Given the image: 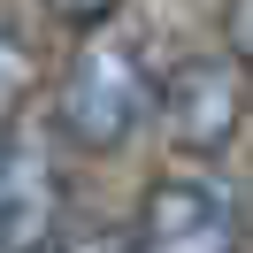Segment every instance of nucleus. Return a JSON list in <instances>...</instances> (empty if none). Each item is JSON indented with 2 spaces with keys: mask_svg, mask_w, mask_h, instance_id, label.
I'll return each mask as SVG.
<instances>
[{
  "mask_svg": "<svg viewBox=\"0 0 253 253\" xmlns=\"http://www.w3.org/2000/svg\"><path fill=\"white\" fill-rule=\"evenodd\" d=\"M62 253H138L123 230H108V222H84V230H69L62 238Z\"/></svg>",
  "mask_w": 253,
  "mask_h": 253,
  "instance_id": "7",
  "label": "nucleus"
},
{
  "mask_svg": "<svg viewBox=\"0 0 253 253\" xmlns=\"http://www.w3.org/2000/svg\"><path fill=\"white\" fill-rule=\"evenodd\" d=\"M62 222V176H54L46 138H8L0 146V253H46Z\"/></svg>",
  "mask_w": 253,
  "mask_h": 253,
  "instance_id": "4",
  "label": "nucleus"
},
{
  "mask_svg": "<svg viewBox=\"0 0 253 253\" xmlns=\"http://www.w3.org/2000/svg\"><path fill=\"white\" fill-rule=\"evenodd\" d=\"M246 108H253V69L238 62V54H192V62H176L169 84H161V130H169V146L192 154V161H215L222 146L238 138Z\"/></svg>",
  "mask_w": 253,
  "mask_h": 253,
  "instance_id": "2",
  "label": "nucleus"
},
{
  "mask_svg": "<svg viewBox=\"0 0 253 253\" xmlns=\"http://www.w3.org/2000/svg\"><path fill=\"white\" fill-rule=\"evenodd\" d=\"M31 77H39V62H31V46H23L16 31H0V123L23 108V92H31Z\"/></svg>",
  "mask_w": 253,
  "mask_h": 253,
  "instance_id": "5",
  "label": "nucleus"
},
{
  "mask_svg": "<svg viewBox=\"0 0 253 253\" xmlns=\"http://www.w3.org/2000/svg\"><path fill=\"white\" fill-rule=\"evenodd\" d=\"M154 108H161V84L146 77V54L130 39H84L69 77H62L54 130L69 146H84V154H115Z\"/></svg>",
  "mask_w": 253,
  "mask_h": 253,
  "instance_id": "1",
  "label": "nucleus"
},
{
  "mask_svg": "<svg viewBox=\"0 0 253 253\" xmlns=\"http://www.w3.org/2000/svg\"><path fill=\"white\" fill-rule=\"evenodd\" d=\"M238 238H246L238 192L215 169H176V176H161L146 192L130 246L138 253H238Z\"/></svg>",
  "mask_w": 253,
  "mask_h": 253,
  "instance_id": "3",
  "label": "nucleus"
},
{
  "mask_svg": "<svg viewBox=\"0 0 253 253\" xmlns=\"http://www.w3.org/2000/svg\"><path fill=\"white\" fill-rule=\"evenodd\" d=\"M46 8L69 23V31H92V23H108L115 8H123V0H46Z\"/></svg>",
  "mask_w": 253,
  "mask_h": 253,
  "instance_id": "8",
  "label": "nucleus"
},
{
  "mask_svg": "<svg viewBox=\"0 0 253 253\" xmlns=\"http://www.w3.org/2000/svg\"><path fill=\"white\" fill-rule=\"evenodd\" d=\"M222 54L253 69V0H222Z\"/></svg>",
  "mask_w": 253,
  "mask_h": 253,
  "instance_id": "6",
  "label": "nucleus"
}]
</instances>
